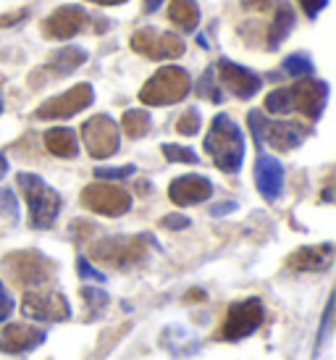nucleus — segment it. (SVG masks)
<instances>
[{"instance_id":"f257e3e1","label":"nucleus","mask_w":336,"mask_h":360,"mask_svg":"<svg viewBox=\"0 0 336 360\" xmlns=\"http://www.w3.org/2000/svg\"><path fill=\"white\" fill-rule=\"evenodd\" d=\"M328 101V84L321 79H305L295 82L292 87H281V90L271 92L266 98V110L276 113V116H284V113H302L305 119L318 121L321 113L326 108Z\"/></svg>"},{"instance_id":"f03ea898","label":"nucleus","mask_w":336,"mask_h":360,"mask_svg":"<svg viewBox=\"0 0 336 360\" xmlns=\"http://www.w3.org/2000/svg\"><path fill=\"white\" fill-rule=\"evenodd\" d=\"M205 153H208L213 163L226 174H237L245 160V137L234 121L226 113H218L210 121V131L205 137Z\"/></svg>"},{"instance_id":"7ed1b4c3","label":"nucleus","mask_w":336,"mask_h":360,"mask_svg":"<svg viewBox=\"0 0 336 360\" xmlns=\"http://www.w3.org/2000/svg\"><path fill=\"white\" fill-rule=\"evenodd\" d=\"M3 271L21 290H42L56 279V263L37 250H16L3 258Z\"/></svg>"},{"instance_id":"20e7f679","label":"nucleus","mask_w":336,"mask_h":360,"mask_svg":"<svg viewBox=\"0 0 336 360\" xmlns=\"http://www.w3.org/2000/svg\"><path fill=\"white\" fill-rule=\"evenodd\" d=\"M16 184L21 187L24 198H27V205H30V224L32 229H50L60 213V195L48 181L40 179L37 174H19L16 176Z\"/></svg>"},{"instance_id":"39448f33","label":"nucleus","mask_w":336,"mask_h":360,"mask_svg":"<svg viewBox=\"0 0 336 360\" xmlns=\"http://www.w3.org/2000/svg\"><path fill=\"white\" fill-rule=\"evenodd\" d=\"M250 131L260 145L266 142L273 150H295L299 142L310 134V127L299 124V121H268L260 110H250L247 113Z\"/></svg>"},{"instance_id":"423d86ee","label":"nucleus","mask_w":336,"mask_h":360,"mask_svg":"<svg viewBox=\"0 0 336 360\" xmlns=\"http://www.w3.org/2000/svg\"><path fill=\"white\" fill-rule=\"evenodd\" d=\"M189 87V74L181 66H163L145 82V87L139 90V101L145 105H174L187 98Z\"/></svg>"},{"instance_id":"0eeeda50","label":"nucleus","mask_w":336,"mask_h":360,"mask_svg":"<svg viewBox=\"0 0 336 360\" xmlns=\"http://www.w3.org/2000/svg\"><path fill=\"white\" fill-rule=\"evenodd\" d=\"M148 242L145 234H129V237H105L89 248V255L100 263H108L113 269H131L148 258Z\"/></svg>"},{"instance_id":"6e6552de","label":"nucleus","mask_w":336,"mask_h":360,"mask_svg":"<svg viewBox=\"0 0 336 360\" xmlns=\"http://www.w3.org/2000/svg\"><path fill=\"white\" fill-rule=\"evenodd\" d=\"M131 51L150 60H171L184 53V40L171 32L148 27V30H137L131 34Z\"/></svg>"},{"instance_id":"1a4fd4ad","label":"nucleus","mask_w":336,"mask_h":360,"mask_svg":"<svg viewBox=\"0 0 336 360\" xmlns=\"http://www.w3.org/2000/svg\"><path fill=\"white\" fill-rule=\"evenodd\" d=\"M21 313L27 319L45 321V323H58V321L71 319L69 300L60 292L50 290H30L21 300Z\"/></svg>"},{"instance_id":"9d476101","label":"nucleus","mask_w":336,"mask_h":360,"mask_svg":"<svg viewBox=\"0 0 336 360\" xmlns=\"http://www.w3.org/2000/svg\"><path fill=\"white\" fill-rule=\"evenodd\" d=\"M263 319H266V308L257 297L234 302L226 313V321H224V340L239 342L250 337V334H255L260 329Z\"/></svg>"},{"instance_id":"9b49d317","label":"nucleus","mask_w":336,"mask_h":360,"mask_svg":"<svg viewBox=\"0 0 336 360\" xmlns=\"http://www.w3.org/2000/svg\"><path fill=\"white\" fill-rule=\"evenodd\" d=\"M82 137H84V148L92 158H110L119 153V127L116 121L100 113V116H92L89 121H84L82 127Z\"/></svg>"},{"instance_id":"f8f14e48","label":"nucleus","mask_w":336,"mask_h":360,"mask_svg":"<svg viewBox=\"0 0 336 360\" xmlns=\"http://www.w3.org/2000/svg\"><path fill=\"white\" fill-rule=\"evenodd\" d=\"M82 205L89 208L92 213H100V216H124L129 208H131V198H129L127 190H121L116 184H89L82 190Z\"/></svg>"},{"instance_id":"ddd939ff","label":"nucleus","mask_w":336,"mask_h":360,"mask_svg":"<svg viewBox=\"0 0 336 360\" xmlns=\"http://www.w3.org/2000/svg\"><path fill=\"white\" fill-rule=\"evenodd\" d=\"M92 101H95L92 87L89 84H77V87L66 90L63 95H56V98L42 103L40 108L34 110V119H71V116L82 113L84 108H89Z\"/></svg>"},{"instance_id":"4468645a","label":"nucleus","mask_w":336,"mask_h":360,"mask_svg":"<svg viewBox=\"0 0 336 360\" xmlns=\"http://www.w3.org/2000/svg\"><path fill=\"white\" fill-rule=\"evenodd\" d=\"M87 63V51H82L77 45H69V48H60V51L50 53V60L45 66L32 71L30 77V87L37 90L42 87L48 77H66V74H74V71Z\"/></svg>"},{"instance_id":"2eb2a0df","label":"nucleus","mask_w":336,"mask_h":360,"mask_svg":"<svg viewBox=\"0 0 336 360\" xmlns=\"http://www.w3.org/2000/svg\"><path fill=\"white\" fill-rule=\"evenodd\" d=\"M87 11L79 6H60L42 21V37L45 40H69L77 37L87 27Z\"/></svg>"},{"instance_id":"dca6fc26","label":"nucleus","mask_w":336,"mask_h":360,"mask_svg":"<svg viewBox=\"0 0 336 360\" xmlns=\"http://www.w3.org/2000/svg\"><path fill=\"white\" fill-rule=\"evenodd\" d=\"M42 342H45V331L30 323H8L0 329V352H8V355H27L37 350Z\"/></svg>"},{"instance_id":"f3484780","label":"nucleus","mask_w":336,"mask_h":360,"mask_svg":"<svg viewBox=\"0 0 336 360\" xmlns=\"http://www.w3.org/2000/svg\"><path fill=\"white\" fill-rule=\"evenodd\" d=\"M218 74H221L224 87L231 95H237L239 101H250L260 90V84H263V79L257 74H252L250 69H245V66H239V63H234V60L228 58L218 60Z\"/></svg>"},{"instance_id":"a211bd4d","label":"nucleus","mask_w":336,"mask_h":360,"mask_svg":"<svg viewBox=\"0 0 336 360\" xmlns=\"http://www.w3.org/2000/svg\"><path fill=\"white\" fill-rule=\"evenodd\" d=\"M213 195V184L210 179L200 176V174H187V176H176L168 187V198L176 205H198L205 202Z\"/></svg>"},{"instance_id":"6ab92c4d","label":"nucleus","mask_w":336,"mask_h":360,"mask_svg":"<svg viewBox=\"0 0 336 360\" xmlns=\"http://www.w3.org/2000/svg\"><path fill=\"white\" fill-rule=\"evenodd\" d=\"M255 184L263 200H278L281 190H284V166L273 155H260L255 163Z\"/></svg>"},{"instance_id":"aec40b11","label":"nucleus","mask_w":336,"mask_h":360,"mask_svg":"<svg viewBox=\"0 0 336 360\" xmlns=\"http://www.w3.org/2000/svg\"><path fill=\"white\" fill-rule=\"evenodd\" d=\"M334 260V245L323 242V245H307L299 248L297 252L289 255V269L292 271H326Z\"/></svg>"},{"instance_id":"412c9836","label":"nucleus","mask_w":336,"mask_h":360,"mask_svg":"<svg viewBox=\"0 0 336 360\" xmlns=\"http://www.w3.org/2000/svg\"><path fill=\"white\" fill-rule=\"evenodd\" d=\"M45 148L58 158H77L79 142H77V134L69 127H56V129L45 131Z\"/></svg>"},{"instance_id":"4be33fe9","label":"nucleus","mask_w":336,"mask_h":360,"mask_svg":"<svg viewBox=\"0 0 336 360\" xmlns=\"http://www.w3.org/2000/svg\"><path fill=\"white\" fill-rule=\"evenodd\" d=\"M295 30V11L289 3H281L276 11V16H273V24H271V30H268V48L271 51H276L281 48V42L289 37V32Z\"/></svg>"},{"instance_id":"5701e85b","label":"nucleus","mask_w":336,"mask_h":360,"mask_svg":"<svg viewBox=\"0 0 336 360\" xmlns=\"http://www.w3.org/2000/svg\"><path fill=\"white\" fill-rule=\"evenodd\" d=\"M168 19L174 21L179 30L195 32L200 24V6L195 0H171V6H168Z\"/></svg>"},{"instance_id":"b1692460","label":"nucleus","mask_w":336,"mask_h":360,"mask_svg":"<svg viewBox=\"0 0 336 360\" xmlns=\"http://www.w3.org/2000/svg\"><path fill=\"white\" fill-rule=\"evenodd\" d=\"M121 127H124V131H127V137H131V140H139V137H145L150 131V113L148 110H127L124 113V119H121Z\"/></svg>"},{"instance_id":"393cba45","label":"nucleus","mask_w":336,"mask_h":360,"mask_svg":"<svg viewBox=\"0 0 336 360\" xmlns=\"http://www.w3.org/2000/svg\"><path fill=\"white\" fill-rule=\"evenodd\" d=\"M284 71H287L289 77H295V79H305V77H313L316 69H313V63L302 56V53H297V56H289L284 60Z\"/></svg>"},{"instance_id":"a878e982","label":"nucleus","mask_w":336,"mask_h":360,"mask_svg":"<svg viewBox=\"0 0 336 360\" xmlns=\"http://www.w3.org/2000/svg\"><path fill=\"white\" fill-rule=\"evenodd\" d=\"M82 300L87 302L89 310H92V316L95 313H103V310L108 308V295L103 290H95V287H82Z\"/></svg>"},{"instance_id":"bb28decb","label":"nucleus","mask_w":336,"mask_h":360,"mask_svg":"<svg viewBox=\"0 0 336 360\" xmlns=\"http://www.w3.org/2000/svg\"><path fill=\"white\" fill-rule=\"evenodd\" d=\"M200 110L198 108H189L184 110L181 116H179V124H176V131L179 134H184V137H192V134H198L200 131Z\"/></svg>"},{"instance_id":"cd10ccee","label":"nucleus","mask_w":336,"mask_h":360,"mask_svg":"<svg viewBox=\"0 0 336 360\" xmlns=\"http://www.w3.org/2000/svg\"><path fill=\"white\" fill-rule=\"evenodd\" d=\"M160 150L171 163H200L198 153L189 150V148H181V145H163Z\"/></svg>"},{"instance_id":"c85d7f7f","label":"nucleus","mask_w":336,"mask_h":360,"mask_svg":"<svg viewBox=\"0 0 336 360\" xmlns=\"http://www.w3.org/2000/svg\"><path fill=\"white\" fill-rule=\"evenodd\" d=\"M134 166H121V169H95V176L98 179H105V181H110V179H127V176H131L134 174Z\"/></svg>"},{"instance_id":"c756f323","label":"nucleus","mask_w":336,"mask_h":360,"mask_svg":"<svg viewBox=\"0 0 336 360\" xmlns=\"http://www.w3.org/2000/svg\"><path fill=\"white\" fill-rule=\"evenodd\" d=\"M200 92L205 95V98H210L213 103H221L224 98H221V92L216 90V82H213V71H205V77H202V84H200Z\"/></svg>"},{"instance_id":"7c9ffc66","label":"nucleus","mask_w":336,"mask_h":360,"mask_svg":"<svg viewBox=\"0 0 336 360\" xmlns=\"http://www.w3.org/2000/svg\"><path fill=\"white\" fill-rule=\"evenodd\" d=\"M77 271H79L82 279H92V281H105V274H100V271L92 269V263L87 258H79L77 260Z\"/></svg>"},{"instance_id":"2f4dec72","label":"nucleus","mask_w":336,"mask_h":360,"mask_svg":"<svg viewBox=\"0 0 336 360\" xmlns=\"http://www.w3.org/2000/svg\"><path fill=\"white\" fill-rule=\"evenodd\" d=\"M160 226H166V229H187L189 226V219L187 216H181V213H168L160 219Z\"/></svg>"},{"instance_id":"473e14b6","label":"nucleus","mask_w":336,"mask_h":360,"mask_svg":"<svg viewBox=\"0 0 336 360\" xmlns=\"http://www.w3.org/2000/svg\"><path fill=\"white\" fill-rule=\"evenodd\" d=\"M13 297H11L8 292H6V287H3V281H0V321H6L13 313Z\"/></svg>"},{"instance_id":"72a5a7b5","label":"nucleus","mask_w":336,"mask_h":360,"mask_svg":"<svg viewBox=\"0 0 336 360\" xmlns=\"http://www.w3.org/2000/svg\"><path fill=\"white\" fill-rule=\"evenodd\" d=\"M297 3L302 6V11H305L310 19H316L318 13H321V11L328 6V0H297Z\"/></svg>"},{"instance_id":"f704fd0d","label":"nucleus","mask_w":336,"mask_h":360,"mask_svg":"<svg viewBox=\"0 0 336 360\" xmlns=\"http://www.w3.org/2000/svg\"><path fill=\"white\" fill-rule=\"evenodd\" d=\"M242 6L252 13H268V11L276 6V0H242Z\"/></svg>"},{"instance_id":"c9c22d12","label":"nucleus","mask_w":336,"mask_h":360,"mask_svg":"<svg viewBox=\"0 0 336 360\" xmlns=\"http://www.w3.org/2000/svg\"><path fill=\"white\" fill-rule=\"evenodd\" d=\"M27 13H30L27 8L16 11V13H6V16H0V27H11V24H16V21H24Z\"/></svg>"},{"instance_id":"e433bc0d","label":"nucleus","mask_w":336,"mask_h":360,"mask_svg":"<svg viewBox=\"0 0 336 360\" xmlns=\"http://www.w3.org/2000/svg\"><path fill=\"white\" fill-rule=\"evenodd\" d=\"M231 210H237V202H221L216 208H210L213 216H224V213H231Z\"/></svg>"},{"instance_id":"4c0bfd02","label":"nucleus","mask_w":336,"mask_h":360,"mask_svg":"<svg viewBox=\"0 0 336 360\" xmlns=\"http://www.w3.org/2000/svg\"><path fill=\"white\" fill-rule=\"evenodd\" d=\"M89 3H95V6H121L127 0H89Z\"/></svg>"},{"instance_id":"58836bf2","label":"nucleus","mask_w":336,"mask_h":360,"mask_svg":"<svg viewBox=\"0 0 336 360\" xmlns=\"http://www.w3.org/2000/svg\"><path fill=\"white\" fill-rule=\"evenodd\" d=\"M160 3H163V0H145V11H150V13H153V11L160 8Z\"/></svg>"},{"instance_id":"ea45409f","label":"nucleus","mask_w":336,"mask_h":360,"mask_svg":"<svg viewBox=\"0 0 336 360\" xmlns=\"http://www.w3.org/2000/svg\"><path fill=\"white\" fill-rule=\"evenodd\" d=\"M6 174H8V160H6V155L0 153V179H3Z\"/></svg>"},{"instance_id":"a19ab883","label":"nucleus","mask_w":336,"mask_h":360,"mask_svg":"<svg viewBox=\"0 0 336 360\" xmlns=\"http://www.w3.org/2000/svg\"><path fill=\"white\" fill-rule=\"evenodd\" d=\"M0 110H3V103H0Z\"/></svg>"}]
</instances>
